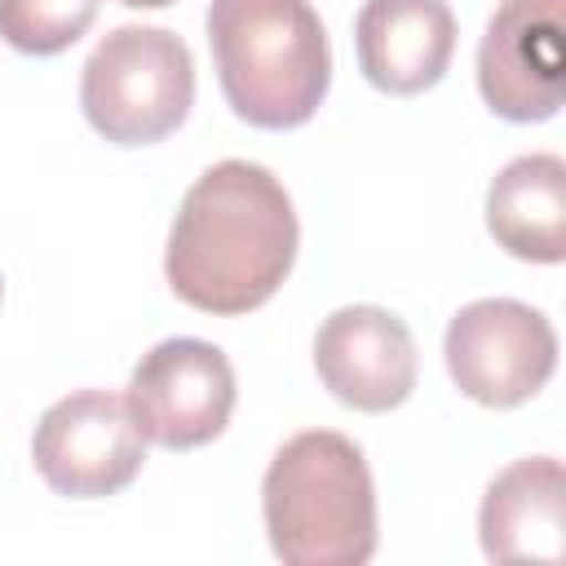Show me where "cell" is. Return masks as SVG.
<instances>
[{"label":"cell","instance_id":"obj_2","mask_svg":"<svg viewBox=\"0 0 566 566\" xmlns=\"http://www.w3.org/2000/svg\"><path fill=\"white\" fill-rule=\"evenodd\" d=\"M208 49L230 111L252 128H301L327 97L332 49L310 0H212Z\"/></svg>","mask_w":566,"mask_h":566},{"label":"cell","instance_id":"obj_14","mask_svg":"<svg viewBox=\"0 0 566 566\" xmlns=\"http://www.w3.org/2000/svg\"><path fill=\"white\" fill-rule=\"evenodd\" d=\"M124 9H168V4H177V0H119Z\"/></svg>","mask_w":566,"mask_h":566},{"label":"cell","instance_id":"obj_5","mask_svg":"<svg viewBox=\"0 0 566 566\" xmlns=\"http://www.w3.org/2000/svg\"><path fill=\"white\" fill-rule=\"evenodd\" d=\"M442 358L464 398L504 411L548 385L557 371V332L526 301L482 296L447 323Z\"/></svg>","mask_w":566,"mask_h":566},{"label":"cell","instance_id":"obj_11","mask_svg":"<svg viewBox=\"0 0 566 566\" xmlns=\"http://www.w3.org/2000/svg\"><path fill=\"white\" fill-rule=\"evenodd\" d=\"M478 539L491 562H562L566 478L557 455L513 460L482 495Z\"/></svg>","mask_w":566,"mask_h":566},{"label":"cell","instance_id":"obj_3","mask_svg":"<svg viewBox=\"0 0 566 566\" xmlns=\"http://www.w3.org/2000/svg\"><path fill=\"white\" fill-rule=\"evenodd\" d=\"M261 513L287 566H363L376 553V482L345 433L287 438L261 478Z\"/></svg>","mask_w":566,"mask_h":566},{"label":"cell","instance_id":"obj_7","mask_svg":"<svg viewBox=\"0 0 566 566\" xmlns=\"http://www.w3.org/2000/svg\"><path fill=\"white\" fill-rule=\"evenodd\" d=\"M31 460L49 491L66 500H106L142 473L146 438L119 394L75 389L40 416Z\"/></svg>","mask_w":566,"mask_h":566},{"label":"cell","instance_id":"obj_1","mask_svg":"<svg viewBox=\"0 0 566 566\" xmlns=\"http://www.w3.org/2000/svg\"><path fill=\"white\" fill-rule=\"evenodd\" d=\"M301 226L283 181L248 159L212 164L186 195L168 230V287L199 314L261 310L292 274Z\"/></svg>","mask_w":566,"mask_h":566},{"label":"cell","instance_id":"obj_6","mask_svg":"<svg viewBox=\"0 0 566 566\" xmlns=\"http://www.w3.org/2000/svg\"><path fill=\"white\" fill-rule=\"evenodd\" d=\"M124 402L146 442L164 451H195L230 424L234 367L212 340L168 336L137 358Z\"/></svg>","mask_w":566,"mask_h":566},{"label":"cell","instance_id":"obj_13","mask_svg":"<svg viewBox=\"0 0 566 566\" xmlns=\"http://www.w3.org/2000/svg\"><path fill=\"white\" fill-rule=\"evenodd\" d=\"M102 0H0V40L31 57L71 49L97 18Z\"/></svg>","mask_w":566,"mask_h":566},{"label":"cell","instance_id":"obj_10","mask_svg":"<svg viewBox=\"0 0 566 566\" xmlns=\"http://www.w3.org/2000/svg\"><path fill=\"white\" fill-rule=\"evenodd\" d=\"M354 49L367 84L389 97H416L451 66L455 13L447 0H363Z\"/></svg>","mask_w":566,"mask_h":566},{"label":"cell","instance_id":"obj_9","mask_svg":"<svg viewBox=\"0 0 566 566\" xmlns=\"http://www.w3.org/2000/svg\"><path fill=\"white\" fill-rule=\"evenodd\" d=\"M323 389L354 411H394L416 389V340L407 323L380 305H340L314 336Z\"/></svg>","mask_w":566,"mask_h":566},{"label":"cell","instance_id":"obj_8","mask_svg":"<svg viewBox=\"0 0 566 566\" xmlns=\"http://www.w3.org/2000/svg\"><path fill=\"white\" fill-rule=\"evenodd\" d=\"M478 93L509 124H539L566 93V0H500L478 44Z\"/></svg>","mask_w":566,"mask_h":566},{"label":"cell","instance_id":"obj_12","mask_svg":"<svg viewBox=\"0 0 566 566\" xmlns=\"http://www.w3.org/2000/svg\"><path fill=\"white\" fill-rule=\"evenodd\" d=\"M486 230L517 261H566V164L557 155L504 164L486 190Z\"/></svg>","mask_w":566,"mask_h":566},{"label":"cell","instance_id":"obj_4","mask_svg":"<svg viewBox=\"0 0 566 566\" xmlns=\"http://www.w3.org/2000/svg\"><path fill=\"white\" fill-rule=\"evenodd\" d=\"M195 102V62L168 27H115L97 40L80 75V106L97 137L150 146L181 128Z\"/></svg>","mask_w":566,"mask_h":566}]
</instances>
